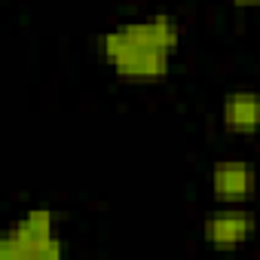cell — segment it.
<instances>
[{"instance_id": "1", "label": "cell", "mask_w": 260, "mask_h": 260, "mask_svg": "<svg viewBox=\"0 0 260 260\" xmlns=\"http://www.w3.org/2000/svg\"><path fill=\"white\" fill-rule=\"evenodd\" d=\"M178 49H181V25L166 13L138 22H122L101 34L104 61L119 80L128 83L166 80Z\"/></svg>"}, {"instance_id": "2", "label": "cell", "mask_w": 260, "mask_h": 260, "mask_svg": "<svg viewBox=\"0 0 260 260\" xmlns=\"http://www.w3.org/2000/svg\"><path fill=\"white\" fill-rule=\"evenodd\" d=\"M64 251L68 245L58 230V214L49 205L28 208L0 236V257L7 260H61Z\"/></svg>"}, {"instance_id": "3", "label": "cell", "mask_w": 260, "mask_h": 260, "mask_svg": "<svg viewBox=\"0 0 260 260\" xmlns=\"http://www.w3.org/2000/svg\"><path fill=\"white\" fill-rule=\"evenodd\" d=\"M254 236H257V214L248 211L245 205H223L202 223V239L214 251H239L242 245L254 242Z\"/></svg>"}, {"instance_id": "4", "label": "cell", "mask_w": 260, "mask_h": 260, "mask_svg": "<svg viewBox=\"0 0 260 260\" xmlns=\"http://www.w3.org/2000/svg\"><path fill=\"white\" fill-rule=\"evenodd\" d=\"M217 205H248L257 193V169L248 159H220L208 178Z\"/></svg>"}, {"instance_id": "5", "label": "cell", "mask_w": 260, "mask_h": 260, "mask_svg": "<svg viewBox=\"0 0 260 260\" xmlns=\"http://www.w3.org/2000/svg\"><path fill=\"white\" fill-rule=\"evenodd\" d=\"M220 125L230 135H257L260 132V92L233 89L220 98Z\"/></svg>"}, {"instance_id": "6", "label": "cell", "mask_w": 260, "mask_h": 260, "mask_svg": "<svg viewBox=\"0 0 260 260\" xmlns=\"http://www.w3.org/2000/svg\"><path fill=\"white\" fill-rule=\"evenodd\" d=\"M230 4L239 10H251V7H260V0H230Z\"/></svg>"}]
</instances>
